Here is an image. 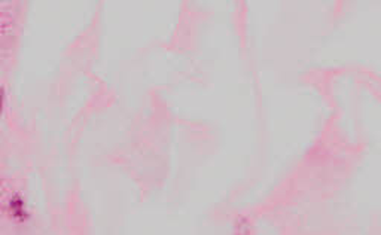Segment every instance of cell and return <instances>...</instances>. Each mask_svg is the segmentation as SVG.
I'll list each match as a JSON object with an SVG mask.
<instances>
[{"instance_id": "obj_1", "label": "cell", "mask_w": 381, "mask_h": 235, "mask_svg": "<svg viewBox=\"0 0 381 235\" xmlns=\"http://www.w3.org/2000/svg\"><path fill=\"white\" fill-rule=\"evenodd\" d=\"M0 108H2V89H0Z\"/></svg>"}]
</instances>
